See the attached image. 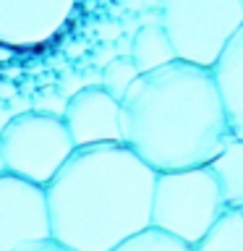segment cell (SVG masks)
Masks as SVG:
<instances>
[{
	"mask_svg": "<svg viewBox=\"0 0 243 251\" xmlns=\"http://www.w3.org/2000/svg\"><path fill=\"white\" fill-rule=\"evenodd\" d=\"M121 105L123 144L157 173L207 168L233 139L215 74L196 63L141 74Z\"/></svg>",
	"mask_w": 243,
	"mask_h": 251,
	"instance_id": "cell-1",
	"label": "cell"
},
{
	"mask_svg": "<svg viewBox=\"0 0 243 251\" xmlns=\"http://www.w3.org/2000/svg\"><path fill=\"white\" fill-rule=\"evenodd\" d=\"M113 251H194V246L152 225L146 230L125 238L123 243H118Z\"/></svg>",
	"mask_w": 243,
	"mask_h": 251,
	"instance_id": "cell-13",
	"label": "cell"
},
{
	"mask_svg": "<svg viewBox=\"0 0 243 251\" xmlns=\"http://www.w3.org/2000/svg\"><path fill=\"white\" fill-rule=\"evenodd\" d=\"M125 5L133 8V11H146V0H128Z\"/></svg>",
	"mask_w": 243,
	"mask_h": 251,
	"instance_id": "cell-18",
	"label": "cell"
},
{
	"mask_svg": "<svg viewBox=\"0 0 243 251\" xmlns=\"http://www.w3.org/2000/svg\"><path fill=\"white\" fill-rule=\"evenodd\" d=\"M157 170L125 144L78 147L47 183L52 238L73 251H113L152 227Z\"/></svg>",
	"mask_w": 243,
	"mask_h": 251,
	"instance_id": "cell-2",
	"label": "cell"
},
{
	"mask_svg": "<svg viewBox=\"0 0 243 251\" xmlns=\"http://www.w3.org/2000/svg\"><path fill=\"white\" fill-rule=\"evenodd\" d=\"M131 60L136 63L141 74H152L157 68H165L178 60V52L172 47L165 26H141L133 34Z\"/></svg>",
	"mask_w": 243,
	"mask_h": 251,
	"instance_id": "cell-11",
	"label": "cell"
},
{
	"mask_svg": "<svg viewBox=\"0 0 243 251\" xmlns=\"http://www.w3.org/2000/svg\"><path fill=\"white\" fill-rule=\"evenodd\" d=\"M16 251H73V249H68V246H63L60 241H39V243H29V246H21V249H16Z\"/></svg>",
	"mask_w": 243,
	"mask_h": 251,
	"instance_id": "cell-15",
	"label": "cell"
},
{
	"mask_svg": "<svg viewBox=\"0 0 243 251\" xmlns=\"http://www.w3.org/2000/svg\"><path fill=\"white\" fill-rule=\"evenodd\" d=\"M63 121L76 147L123 144V105L102 86H86L68 97Z\"/></svg>",
	"mask_w": 243,
	"mask_h": 251,
	"instance_id": "cell-8",
	"label": "cell"
},
{
	"mask_svg": "<svg viewBox=\"0 0 243 251\" xmlns=\"http://www.w3.org/2000/svg\"><path fill=\"white\" fill-rule=\"evenodd\" d=\"M207 168L215 173L219 191H222L225 207L243 212V139H230L217 160H212Z\"/></svg>",
	"mask_w": 243,
	"mask_h": 251,
	"instance_id": "cell-10",
	"label": "cell"
},
{
	"mask_svg": "<svg viewBox=\"0 0 243 251\" xmlns=\"http://www.w3.org/2000/svg\"><path fill=\"white\" fill-rule=\"evenodd\" d=\"M194 251H243V212L225 209Z\"/></svg>",
	"mask_w": 243,
	"mask_h": 251,
	"instance_id": "cell-12",
	"label": "cell"
},
{
	"mask_svg": "<svg viewBox=\"0 0 243 251\" xmlns=\"http://www.w3.org/2000/svg\"><path fill=\"white\" fill-rule=\"evenodd\" d=\"M5 170L47 186L76 152L66 121L50 113H19L0 133Z\"/></svg>",
	"mask_w": 243,
	"mask_h": 251,
	"instance_id": "cell-5",
	"label": "cell"
},
{
	"mask_svg": "<svg viewBox=\"0 0 243 251\" xmlns=\"http://www.w3.org/2000/svg\"><path fill=\"white\" fill-rule=\"evenodd\" d=\"M162 26L178 60L212 68L243 26V0H165Z\"/></svg>",
	"mask_w": 243,
	"mask_h": 251,
	"instance_id": "cell-4",
	"label": "cell"
},
{
	"mask_svg": "<svg viewBox=\"0 0 243 251\" xmlns=\"http://www.w3.org/2000/svg\"><path fill=\"white\" fill-rule=\"evenodd\" d=\"M76 0H0V45L37 47L60 31Z\"/></svg>",
	"mask_w": 243,
	"mask_h": 251,
	"instance_id": "cell-7",
	"label": "cell"
},
{
	"mask_svg": "<svg viewBox=\"0 0 243 251\" xmlns=\"http://www.w3.org/2000/svg\"><path fill=\"white\" fill-rule=\"evenodd\" d=\"M225 199L209 168L157 173L152 225L196 246L225 215Z\"/></svg>",
	"mask_w": 243,
	"mask_h": 251,
	"instance_id": "cell-3",
	"label": "cell"
},
{
	"mask_svg": "<svg viewBox=\"0 0 243 251\" xmlns=\"http://www.w3.org/2000/svg\"><path fill=\"white\" fill-rule=\"evenodd\" d=\"M99 34L105 39H115L118 34H121V26H118L115 21H107V24H102V26H99Z\"/></svg>",
	"mask_w": 243,
	"mask_h": 251,
	"instance_id": "cell-16",
	"label": "cell"
},
{
	"mask_svg": "<svg viewBox=\"0 0 243 251\" xmlns=\"http://www.w3.org/2000/svg\"><path fill=\"white\" fill-rule=\"evenodd\" d=\"M141 76V71L136 68V63H133L131 58H123V55H118L115 60H110L105 71H102V81L99 86L105 92H110L115 100H125V94H128V89L133 86V81Z\"/></svg>",
	"mask_w": 243,
	"mask_h": 251,
	"instance_id": "cell-14",
	"label": "cell"
},
{
	"mask_svg": "<svg viewBox=\"0 0 243 251\" xmlns=\"http://www.w3.org/2000/svg\"><path fill=\"white\" fill-rule=\"evenodd\" d=\"M5 160H3V147H0V176H5Z\"/></svg>",
	"mask_w": 243,
	"mask_h": 251,
	"instance_id": "cell-20",
	"label": "cell"
},
{
	"mask_svg": "<svg viewBox=\"0 0 243 251\" xmlns=\"http://www.w3.org/2000/svg\"><path fill=\"white\" fill-rule=\"evenodd\" d=\"M165 0H146V11H162Z\"/></svg>",
	"mask_w": 243,
	"mask_h": 251,
	"instance_id": "cell-19",
	"label": "cell"
},
{
	"mask_svg": "<svg viewBox=\"0 0 243 251\" xmlns=\"http://www.w3.org/2000/svg\"><path fill=\"white\" fill-rule=\"evenodd\" d=\"M212 74H215L233 136L243 139V26L227 42L222 55L212 66Z\"/></svg>",
	"mask_w": 243,
	"mask_h": 251,
	"instance_id": "cell-9",
	"label": "cell"
},
{
	"mask_svg": "<svg viewBox=\"0 0 243 251\" xmlns=\"http://www.w3.org/2000/svg\"><path fill=\"white\" fill-rule=\"evenodd\" d=\"M50 238L52 220L47 188L13 173L0 176V251H16Z\"/></svg>",
	"mask_w": 243,
	"mask_h": 251,
	"instance_id": "cell-6",
	"label": "cell"
},
{
	"mask_svg": "<svg viewBox=\"0 0 243 251\" xmlns=\"http://www.w3.org/2000/svg\"><path fill=\"white\" fill-rule=\"evenodd\" d=\"M13 118H16V113H11V110H8L5 105H0V133H3V131H5V126H8V123H11V121H13Z\"/></svg>",
	"mask_w": 243,
	"mask_h": 251,
	"instance_id": "cell-17",
	"label": "cell"
}]
</instances>
